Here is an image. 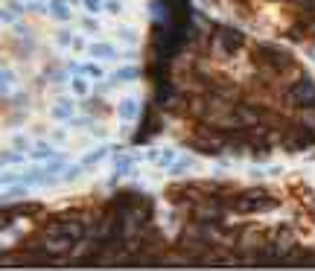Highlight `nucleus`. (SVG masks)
Listing matches in <instances>:
<instances>
[{
    "label": "nucleus",
    "instance_id": "obj_1",
    "mask_svg": "<svg viewBox=\"0 0 315 271\" xmlns=\"http://www.w3.org/2000/svg\"><path fill=\"white\" fill-rule=\"evenodd\" d=\"M225 204H228L231 210H236V213H263V210H274V207H277V198H274L271 192L254 190V192H239V196L228 198Z\"/></svg>",
    "mask_w": 315,
    "mask_h": 271
},
{
    "label": "nucleus",
    "instance_id": "obj_2",
    "mask_svg": "<svg viewBox=\"0 0 315 271\" xmlns=\"http://www.w3.org/2000/svg\"><path fill=\"white\" fill-rule=\"evenodd\" d=\"M257 62H263L265 68H271L274 73H283V70L295 68V62H292V56H289V52L277 50V47H268V44L257 47Z\"/></svg>",
    "mask_w": 315,
    "mask_h": 271
},
{
    "label": "nucleus",
    "instance_id": "obj_3",
    "mask_svg": "<svg viewBox=\"0 0 315 271\" xmlns=\"http://www.w3.org/2000/svg\"><path fill=\"white\" fill-rule=\"evenodd\" d=\"M242 44H245L242 32H236V30H231V26H222V30L216 32V47H219L222 52H228V56H233Z\"/></svg>",
    "mask_w": 315,
    "mask_h": 271
},
{
    "label": "nucleus",
    "instance_id": "obj_4",
    "mask_svg": "<svg viewBox=\"0 0 315 271\" xmlns=\"http://www.w3.org/2000/svg\"><path fill=\"white\" fill-rule=\"evenodd\" d=\"M85 52L94 62H114V58H120V50H117V44H111V41H94V44H88Z\"/></svg>",
    "mask_w": 315,
    "mask_h": 271
},
{
    "label": "nucleus",
    "instance_id": "obj_5",
    "mask_svg": "<svg viewBox=\"0 0 315 271\" xmlns=\"http://www.w3.org/2000/svg\"><path fill=\"white\" fill-rule=\"evenodd\" d=\"M289 96L298 102V105L309 108V105H315V85L309 79H298V82L292 85V90H289Z\"/></svg>",
    "mask_w": 315,
    "mask_h": 271
},
{
    "label": "nucleus",
    "instance_id": "obj_6",
    "mask_svg": "<svg viewBox=\"0 0 315 271\" xmlns=\"http://www.w3.org/2000/svg\"><path fill=\"white\" fill-rule=\"evenodd\" d=\"M117 114H120V120L132 122V120L140 114V105H137V100H134V96H123V100H120V105H117Z\"/></svg>",
    "mask_w": 315,
    "mask_h": 271
},
{
    "label": "nucleus",
    "instance_id": "obj_7",
    "mask_svg": "<svg viewBox=\"0 0 315 271\" xmlns=\"http://www.w3.org/2000/svg\"><path fill=\"white\" fill-rule=\"evenodd\" d=\"M73 73H82V76H91V79H102L105 70H102L100 62H82V64H73Z\"/></svg>",
    "mask_w": 315,
    "mask_h": 271
},
{
    "label": "nucleus",
    "instance_id": "obj_8",
    "mask_svg": "<svg viewBox=\"0 0 315 271\" xmlns=\"http://www.w3.org/2000/svg\"><path fill=\"white\" fill-rule=\"evenodd\" d=\"M114 146H108V143H102V146H97V149H91V152L82 158V166H97L100 160H105L108 158V152H111Z\"/></svg>",
    "mask_w": 315,
    "mask_h": 271
},
{
    "label": "nucleus",
    "instance_id": "obj_9",
    "mask_svg": "<svg viewBox=\"0 0 315 271\" xmlns=\"http://www.w3.org/2000/svg\"><path fill=\"white\" fill-rule=\"evenodd\" d=\"M70 90H73L76 96H88V94H91V79L82 76V73H76V76L70 79Z\"/></svg>",
    "mask_w": 315,
    "mask_h": 271
},
{
    "label": "nucleus",
    "instance_id": "obj_10",
    "mask_svg": "<svg viewBox=\"0 0 315 271\" xmlns=\"http://www.w3.org/2000/svg\"><path fill=\"white\" fill-rule=\"evenodd\" d=\"M50 15L56 20H70V3L67 0H50Z\"/></svg>",
    "mask_w": 315,
    "mask_h": 271
},
{
    "label": "nucleus",
    "instance_id": "obj_11",
    "mask_svg": "<svg viewBox=\"0 0 315 271\" xmlns=\"http://www.w3.org/2000/svg\"><path fill=\"white\" fill-rule=\"evenodd\" d=\"M53 120H73V102L59 100V105H53Z\"/></svg>",
    "mask_w": 315,
    "mask_h": 271
},
{
    "label": "nucleus",
    "instance_id": "obj_12",
    "mask_svg": "<svg viewBox=\"0 0 315 271\" xmlns=\"http://www.w3.org/2000/svg\"><path fill=\"white\" fill-rule=\"evenodd\" d=\"M137 76H140V70L134 68V64H129V68H120V70L114 73V79H117V82H134Z\"/></svg>",
    "mask_w": 315,
    "mask_h": 271
},
{
    "label": "nucleus",
    "instance_id": "obj_13",
    "mask_svg": "<svg viewBox=\"0 0 315 271\" xmlns=\"http://www.w3.org/2000/svg\"><path fill=\"white\" fill-rule=\"evenodd\" d=\"M33 158H38V160H50V158H56V149H53L50 143H38Z\"/></svg>",
    "mask_w": 315,
    "mask_h": 271
},
{
    "label": "nucleus",
    "instance_id": "obj_14",
    "mask_svg": "<svg viewBox=\"0 0 315 271\" xmlns=\"http://www.w3.org/2000/svg\"><path fill=\"white\" fill-rule=\"evenodd\" d=\"M102 12H108V15H123V12H126V3H123V0H105V3H102Z\"/></svg>",
    "mask_w": 315,
    "mask_h": 271
},
{
    "label": "nucleus",
    "instance_id": "obj_15",
    "mask_svg": "<svg viewBox=\"0 0 315 271\" xmlns=\"http://www.w3.org/2000/svg\"><path fill=\"white\" fill-rule=\"evenodd\" d=\"M152 160H155L158 166H169V164L175 160V149H164L161 154H152Z\"/></svg>",
    "mask_w": 315,
    "mask_h": 271
},
{
    "label": "nucleus",
    "instance_id": "obj_16",
    "mask_svg": "<svg viewBox=\"0 0 315 271\" xmlns=\"http://www.w3.org/2000/svg\"><path fill=\"white\" fill-rule=\"evenodd\" d=\"M117 32H120V38H123V41H129V44H134V41H137V26H129V24H123Z\"/></svg>",
    "mask_w": 315,
    "mask_h": 271
},
{
    "label": "nucleus",
    "instance_id": "obj_17",
    "mask_svg": "<svg viewBox=\"0 0 315 271\" xmlns=\"http://www.w3.org/2000/svg\"><path fill=\"white\" fill-rule=\"evenodd\" d=\"M134 170V158H117V175H129Z\"/></svg>",
    "mask_w": 315,
    "mask_h": 271
},
{
    "label": "nucleus",
    "instance_id": "obj_18",
    "mask_svg": "<svg viewBox=\"0 0 315 271\" xmlns=\"http://www.w3.org/2000/svg\"><path fill=\"white\" fill-rule=\"evenodd\" d=\"M56 44H59V47H70V44H73V32H70V30H59V32H56Z\"/></svg>",
    "mask_w": 315,
    "mask_h": 271
},
{
    "label": "nucleus",
    "instance_id": "obj_19",
    "mask_svg": "<svg viewBox=\"0 0 315 271\" xmlns=\"http://www.w3.org/2000/svg\"><path fill=\"white\" fill-rule=\"evenodd\" d=\"M82 170H85L82 164H76V166H67V172L62 175V178H65V181H73V178H79V172H82Z\"/></svg>",
    "mask_w": 315,
    "mask_h": 271
},
{
    "label": "nucleus",
    "instance_id": "obj_20",
    "mask_svg": "<svg viewBox=\"0 0 315 271\" xmlns=\"http://www.w3.org/2000/svg\"><path fill=\"white\" fill-rule=\"evenodd\" d=\"M82 3H85L88 12H102V3H105V0H82Z\"/></svg>",
    "mask_w": 315,
    "mask_h": 271
},
{
    "label": "nucleus",
    "instance_id": "obj_21",
    "mask_svg": "<svg viewBox=\"0 0 315 271\" xmlns=\"http://www.w3.org/2000/svg\"><path fill=\"white\" fill-rule=\"evenodd\" d=\"M82 26L85 30H91V32H100V20H94V18H88V15H85Z\"/></svg>",
    "mask_w": 315,
    "mask_h": 271
},
{
    "label": "nucleus",
    "instance_id": "obj_22",
    "mask_svg": "<svg viewBox=\"0 0 315 271\" xmlns=\"http://www.w3.org/2000/svg\"><path fill=\"white\" fill-rule=\"evenodd\" d=\"M6 224H9V216H6V213H0V230H3Z\"/></svg>",
    "mask_w": 315,
    "mask_h": 271
},
{
    "label": "nucleus",
    "instance_id": "obj_23",
    "mask_svg": "<svg viewBox=\"0 0 315 271\" xmlns=\"http://www.w3.org/2000/svg\"><path fill=\"white\" fill-rule=\"evenodd\" d=\"M41 3H44V0H41Z\"/></svg>",
    "mask_w": 315,
    "mask_h": 271
}]
</instances>
